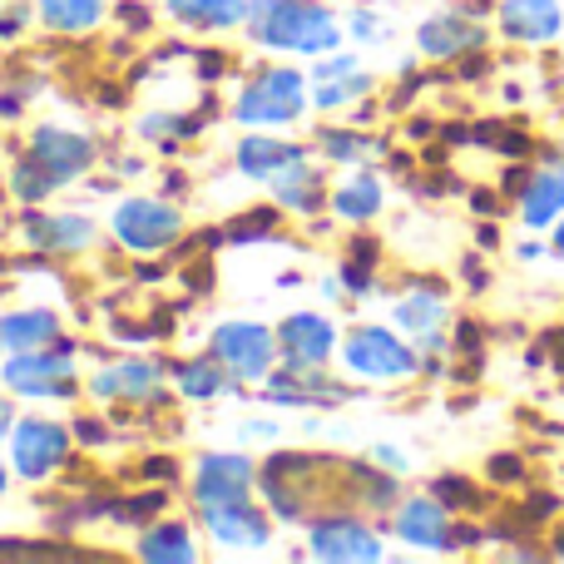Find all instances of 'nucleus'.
Wrapping results in <instances>:
<instances>
[{"mask_svg":"<svg viewBox=\"0 0 564 564\" xmlns=\"http://www.w3.org/2000/svg\"><path fill=\"white\" fill-rule=\"evenodd\" d=\"M248 35L288 55H327L341 30L317 0H248Z\"/></svg>","mask_w":564,"mask_h":564,"instance_id":"f257e3e1","label":"nucleus"},{"mask_svg":"<svg viewBox=\"0 0 564 564\" xmlns=\"http://www.w3.org/2000/svg\"><path fill=\"white\" fill-rule=\"evenodd\" d=\"M69 341L55 337L50 347H30L15 351L6 361V387L15 397H40V401H65L75 397V357H69Z\"/></svg>","mask_w":564,"mask_h":564,"instance_id":"f03ea898","label":"nucleus"},{"mask_svg":"<svg viewBox=\"0 0 564 564\" xmlns=\"http://www.w3.org/2000/svg\"><path fill=\"white\" fill-rule=\"evenodd\" d=\"M302 109H307V89H302L297 69H258L243 85V95H238L234 119L273 129V124H292Z\"/></svg>","mask_w":564,"mask_h":564,"instance_id":"7ed1b4c3","label":"nucleus"},{"mask_svg":"<svg viewBox=\"0 0 564 564\" xmlns=\"http://www.w3.org/2000/svg\"><path fill=\"white\" fill-rule=\"evenodd\" d=\"M214 361L228 371L234 381H268L273 371V357H278V337L258 322H224L214 332Z\"/></svg>","mask_w":564,"mask_h":564,"instance_id":"20e7f679","label":"nucleus"},{"mask_svg":"<svg viewBox=\"0 0 564 564\" xmlns=\"http://www.w3.org/2000/svg\"><path fill=\"white\" fill-rule=\"evenodd\" d=\"M69 460V426L59 421H15L10 426V466L20 480H50Z\"/></svg>","mask_w":564,"mask_h":564,"instance_id":"39448f33","label":"nucleus"},{"mask_svg":"<svg viewBox=\"0 0 564 564\" xmlns=\"http://www.w3.org/2000/svg\"><path fill=\"white\" fill-rule=\"evenodd\" d=\"M184 234V214L164 198H124L115 208V238L134 253H164Z\"/></svg>","mask_w":564,"mask_h":564,"instance_id":"423d86ee","label":"nucleus"},{"mask_svg":"<svg viewBox=\"0 0 564 564\" xmlns=\"http://www.w3.org/2000/svg\"><path fill=\"white\" fill-rule=\"evenodd\" d=\"M341 361L367 381H397V377H411V371L421 367L416 347L397 341L387 327H357L347 337V347H341Z\"/></svg>","mask_w":564,"mask_h":564,"instance_id":"0eeeda50","label":"nucleus"},{"mask_svg":"<svg viewBox=\"0 0 564 564\" xmlns=\"http://www.w3.org/2000/svg\"><path fill=\"white\" fill-rule=\"evenodd\" d=\"M30 159L55 178L59 188L75 184L79 174H89L95 164V139L89 134H75V129H55V124H40L35 139H30Z\"/></svg>","mask_w":564,"mask_h":564,"instance_id":"6e6552de","label":"nucleus"},{"mask_svg":"<svg viewBox=\"0 0 564 564\" xmlns=\"http://www.w3.org/2000/svg\"><path fill=\"white\" fill-rule=\"evenodd\" d=\"M198 516H204L208 535H214L224 550H263L268 540H273V520L253 506V496L218 500V506H204Z\"/></svg>","mask_w":564,"mask_h":564,"instance_id":"1a4fd4ad","label":"nucleus"},{"mask_svg":"<svg viewBox=\"0 0 564 564\" xmlns=\"http://www.w3.org/2000/svg\"><path fill=\"white\" fill-rule=\"evenodd\" d=\"M253 480H258V470L248 456H218L214 451V456L198 460L194 500H198V510L218 506V500H243V496H253Z\"/></svg>","mask_w":564,"mask_h":564,"instance_id":"9d476101","label":"nucleus"},{"mask_svg":"<svg viewBox=\"0 0 564 564\" xmlns=\"http://www.w3.org/2000/svg\"><path fill=\"white\" fill-rule=\"evenodd\" d=\"M332 347H337V332L317 312H292L278 327V351L288 367H322L332 357Z\"/></svg>","mask_w":564,"mask_h":564,"instance_id":"9b49d317","label":"nucleus"},{"mask_svg":"<svg viewBox=\"0 0 564 564\" xmlns=\"http://www.w3.org/2000/svg\"><path fill=\"white\" fill-rule=\"evenodd\" d=\"M307 550L317 560H381V545L361 520L337 516V520H317L307 535Z\"/></svg>","mask_w":564,"mask_h":564,"instance_id":"f8f14e48","label":"nucleus"},{"mask_svg":"<svg viewBox=\"0 0 564 564\" xmlns=\"http://www.w3.org/2000/svg\"><path fill=\"white\" fill-rule=\"evenodd\" d=\"M500 30L520 45H545L564 30L560 0H506L500 6Z\"/></svg>","mask_w":564,"mask_h":564,"instance_id":"ddd939ff","label":"nucleus"},{"mask_svg":"<svg viewBox=\"0 0 564 564\" xmlns=\"http://www.w3.org/2000/svg\"><path fill=\"white\" fill-rule=\"evenodd\" d=\"M25 238L45 253H79V248L95 243V224L85 214H30Z\"/></svg>","mask_w":564,"mask_h":564,"instance_id":"4468645a","label":"nucleus"},{"mask_svg":"<svg viewBox=\"0 0 564 564\" xmlns=\"http://www.w3.org/2000/svg\"><path fill=\"white\" fill-rule=\"evenodd\" d=\"M95 397L105 401H154L159 397V361H144V357H129V361H115L95 377Z\"/></svg>","mask_w":564,"mask_h":564,"instance_id":"2eb2a0df","label":"nucleus"},{"mask_svg":"<svg viewBox=\"0 0 564 564\" xmlns=\"http://www.w3.org/2000/svg\"><path fill=\"white\" fill-rule=\"evenodd\" d=\"M397 535L421 550H446L451 545V520L441 500H401L397 510Z\"/></svg>","mask_w":564,"mask_h":564,"instance_id":"dca6fc26","label":"nucleus"},{"mask_svg":"<svg viewBox=\"0 0 564 564\" xmlns=\"http://www.w3.org/2000/svg\"><path fill=\"white\" fill-rule=\"evenodd\" d=\"M302 144H288V139H268V134H253L238 144V174L258 178V184H273L282 169L302 164Z\"/></svg>","mask_w":564,"mask_h":564,"instance_id":"f3484780","label":"nucleus"},{"mask_svg":"<svg viewBox=\"0 0 564 564\" xmlns=\"http://www.w3.org/2000/svg\"><path fill=\"white\" fill-rule=\"evenodd\" d=\"M416 40L426 55L451 59V55H466V50L486 45V25H476V20H466V15H431Z\"/></svg>","mask_w":564,"mask_h":564,"instance_id":"a211bd4d","label":"nucleus"},{"mask_svg":"<svg viewBox=\"0 0 564 564\" xmlns=\"http://www.w3.org/2000/svg\"><path fill=\"white\" fill-rule=\"evenodd\" d=\"M59 337V312L50 307H20L0 317V341L10 351H30V347H50Z\"/></svg>","mask_w":564,"mask_h":564,"instance_id":"6ab92c4d","label":"nucleus"},{"mask_svg":"<svg viewBox=\"0 0 564 564\" xmlns=\"http://www.w3.org/2000/svg\"><path fill=\"white\" fill-rule=\"evenodd\" d=\"M169 15L188 30H234L248 20V0H169Z\"/></svg>","mask_w":564,"mask_h":564,"instance_id":"aec40b11","label":"nucleus"},{"mask_svg":"<svg viewBox=\"0 0 564 564\" xmlns=\"http://www.w3.org/2000/svg\"><path fill=\"white\" fill-rule=\"evenodd\" d=\"M139 560H154V564H188V560H198L194 530L178 525V520L149 525V530H144V540H139Z\"/></svg>","mask_w":564,"mask_h":564,"instance_id":"412c9836","label":"nucleus"},{"mask_svg":"<svg viewBox=\"0 0 564 564\" xmlns=\"http://www.w3.org/2000/svg\"><path fill=\"white\" fill-rule=\"evenodd\" d=\"M520 214H525V228H550L564 214V174H535L525 184V198H520Z\"/></svg>","mask_w":564,"mask_h":564,"instance_id":"4be33fe9","label":"nucleus"},{"mask_svg":"<svg viewBox=\"0 0 564 564\" xmlns=\"http://www.w3.org/2000/svg\"><path fill=\"white\" fill-rule=\"evenodd\" d=\"M105 15V0H40V20L59 35H85L99 25Z\"/></svg>","mask_w":564,"mask_h":564,"instance_id":"5701e85b","label":"nucleus"},{"mask_svg":"<svg viewBox=\"0 0 564 564\" xmlns=\"http://www.w3.org/2000/svg\"><path fill=\"white\" fill-rule=\"evenodd\" d=\"M381 208V184L371 174H357V178H347V184L332 194V214L337 218H347V224H367L371 214Z\"/></svg>","mask_w":564,"mask_h":564,"instance_id":"b1692460","label":"nucleus"},{"mask_svg":"<svg viewBox=\"0 0 564 564\" xmlns=\"http://www.w3.org/2000/svg\"><path fill=\"white\" fill-rule=\"evenodd\" d=\"M273 194L282 208H297V214H312V208L322 204V178L307 169V159L292 169H282V174L273 178Z\"/></svg>","mask_w":564,"mask_h":564,"instance_id":"393cba45","label":"nucleus"},{"mask_svg":"<svg viewBox=\"0 0 564 564\" xmlns=\"http://www.w3.org/2000/svg\"><path fill=\"white\" fill-rule=\"evenodd\" d=\"M446 322V302L431 292H411L406 302H397V327H406L411 337H431Z\"/></svg>","mask_w":564,"mask_h":564,"instance_id":"a878e982","label":"nucleus"},{"mask_svg":"<svg viewBox=\"0 0 564 564\" xmlns=\"http://www.w3.org/2000/svg\"><path fill=\"white\" fill-rule=\"evenodd\" d=\"M174 377H178V391H184V397H194V401H208V397H218V391L234 387V377H228L214 357H208V361H184Z\"/></svg>","mask_w":564,"mask_h":564,"instance_id":"bb28decb","label":"nucleus"},{"mask_svg":"<svg viewBox=\"0 0 564 564\" xmlns=\"http://www.w3.org/2000/svg\"><path fill=\"white\" fill-rule=\"evenodd\" d=\"M322 149H327V159H337V164H361V159L377 154V139L351 134V129H327V134H322Z\"/></svg>","mask_w":564,"mask_h":564,"instance_id":"cd10ccee","label":"nucleus"},{"mask_svg":"<svg viewBox=\"0 0 564 564\" xmlns=\"http://www.w3.org/2000/svg\"><path fill=\"white\" fill-rule=\"evenodd\" d=\"M10 188H15V198H25V204H40V198H50L59 184L35 164V159L25 154V159L15 164V174H10Z\"/></svg>","mask_w":564,"mask_h":564,"instance_id":"c85d7f7f","label":"nucleus"},{"mask_svg":"<svg viewBox=\"0 0 564 564\" xmlns=\"http://www.w3.org/2000/svg\"><path fill=\"white\" fill-rule=\"evenodd\" d=\"M367 89H371V75H357V69H351V75H341V79H322V85L312 89V99H317L322 109H341L347 99L367 95Z\"/></svg>","mask_w":564,"mask_h":564,"instance_id":"c756f323","label":"nucleus"},{"mask_svg":"<svg viewBox=\"0 0 564 564\" xmlns=\"http://www.w3.org/2000/svg\"><path fill=\"white\" fill-rule=\"evenodd\" d=\"M273 228H278V214H273V208H258V214L238 218V224L228 228V238H234V243H243V238H268Z\"/></svg>","mask_w":564,"mask_h":564,"instance_id":"7c9ffc66","label":"nucleus"},{"mask_svg":"<svg viewBox=\"0 0 564 564\" xmlns=\"http://www.w3.org/2000/svg\"><path fill=\"white\" fill-rule=\"evenodd\" d=\"M164 510V490H144V496H129L124 506H115V520H144Z\"/></svg>","mask_w":564,"mask_h":564,"instance_id":"2f4dec72","label":"nucleus"},{"mask_svg":"<svg viewBox=\"0 0 564 564\" xmlns=\"http://www.w3.org/2000/svg\"><path fill=\"white\" fill-rule=\"evenodd\" d=\"M436 500H441V506H456V510H466V506H476V490H470L466 480H451V476H441V480H436Z\"/></svg>","mask_w":564,"mask_h":564,"instance_id":"473e14b6","label":"nucleus"},{"mask_svg":"<svg viewBox=\"0 0 564 564\" xmlns=\"http://www.w3.org/2000/svg\"><path fill=\"white\" fill-rule=\"evenodd\" d=\"M25 30V0H0V40Z\"/></svg>","mask_w":564,"mask_h":564,"instance_id":"72a5a7b5","label":"nucleus"},{"mask_svg":"<svg viewBox=\"0 0 564 564\" xmlns=\"http://www.w3.org/2000/svg\"><path fill=\"white\" fill-rule=\"evenodd\" d=\"M351 69H357V59L351 55H332V59H322V65H312V79H341V75H351Z\"/></svg>","mask_w":564,"mask_h":564,"instance_id":"f704fd0d","label":"nucleus"},{"mask_svg":"<svg viewBox=\"0 0 564 564\" xmlns=\"http://www.w3.org/2000/svg\"><path fill=\"white\" fill-rule=\"evenodd\" d=\"M40 555H65V550H45V545H10V540H0V560H40Z\"/></svg>","mask_w":564,"mask_h":564,"instance_id":"c9c22d12","label":"nucleus"},{"mask_svg":"<svg viewBox=\"0 0 564 564\" xmlns=\"http://www.w3.org/2000/svg\"><path fill=\"white\" fill-rule=\"evenodd\" d=\"M351 35H357V40H377V15H371V10H357V15H351Z\"/></svg>","mask_w":564,"mask_h":564,"instance_id":"e433bc0d","label":"nucleus"},{"mask_svg":"<svg viewBox=\"0 0 564 564\" xmlns=\"http://www.w3.org/2000/svg\"><path fill=\"white\" fill-rule=\"evenodd\" d=\"M119 20H129V30H149V10L144 6H119Z\"/></svg>","mask_w":564,"mask_h":564,"instance_id":"4c0bfd02","label":"nucleus"},{"mask_svg":"<svg viewBox=\"0 0 564 564\" xmlns=\"http://www.w3.org/2000/svg\"><path fill=\"white\" fill-rule=\"evenodd\" d=\"M75 436H79V441H89V446H99V441H109V431H105V426H95V421H75Z\"/></svg>","mask_w":564,"mask_h":564,"instance_id":"58836bf2","label":"nucleus"},{"mask_svg":"<svg viewBox=\"0 0 564 564\" xmlns=\"http://www.w3.org/2000/svg\"><path fill=\"white\" fill-rule=\"evenodd\" d=\"M144 476H149V480H154V476H159V480H174V460H164V456H159V460H149V466H144Z\"/></svg>","mask_w":564,"mask_h":564,"instance_id":"ea45409f","label":"nucleus"},{"mask_svg":"<svg viewBox=\"0 0 564 564\" xmlns=\"http://www.w3.org/2000/svg\"><path fill=\"white\" fill-rule=\"evenodd\" d=\"M377 460L387 470H406V460H401V451H391V446H377Z\"/></svg>","mask_w":564,"mask_h":564,"instance_id":"a19ab883","label":"nucleus"},{"mask_svg":"<svg viewBox=\"0 0 564 564\" xmlns=\"http://www.w3.org/2000/svg\"><path fill=\"white\" fill-rule=\"evenodd\" d=\"M198 69H204V79H214L224 69V55H198Z\"/></svg>","mask_w":564,"mask_h":564,"instance_id":"79ce46f5","label":"nucleus"},{"mask_svg":"<svg viewBox=\"0 0 564 564\" xmlns=\"http://www.w3.org/2000/svg\"><path fill=\"white\" fill-rule=\"evenodd\" d=\"M496 476H500V480H516V476H520V466H516V456H500V466H496Z\"/></svg>","mask_w":564,"mask_h":564,"instance_id":"37998d69","label":"nucleus"},{"mask_svg":"<svg viewBox=\"0 0 564 564\" xmlns=\"http://www.w3.org/2000/svg\"><path fill=\"white\" fill-rule=\"evenodd\" d=\"M10 426H15V411H10V401L0 397V436H10Z\"/></svg>","mask_w":564,"mask_h":564,"instance_id":"c03bdc74","label":"nucleus"},{"mask_svg":"<svg viewBox=\"0 0 564 564\" xmlns=\"http://www.w3.org/2000/svg\"><path fill=\"white\" fill-rule=\"evenodd\" d=\"M555 253L564 258V224H560V234H555Z\"/></svg>","mask_w":564,"mask_h":564,"instance_id":"a18cd8bd","label":"nucleus"},{"mask_svg":"<svg viewBox=\"0 0 564 564\" xmlns=\"http://www.w3.org/2000/svg\"><path fill=\"white\" fill-rule=\"evenodd\" d=\"M560 555H564V545H560Z\"/></svg>","mask_w":564,"mask_h":564,"instance_id":"49530a36","label":"nucleus"},{"mask_svg":"<svg viewBox=\"0 0 564 564\" xmlns=\"http://www.w3.org/2000/svg\"><path fill=\"white\" fill-rule=\"evenodd\" d=\"M0 347H6V341H0Z\"/></svg>","mask_w":564,"mask_h":564,"instance_id":"de8ad7c7","label":"nucleus"}]
</instances>
